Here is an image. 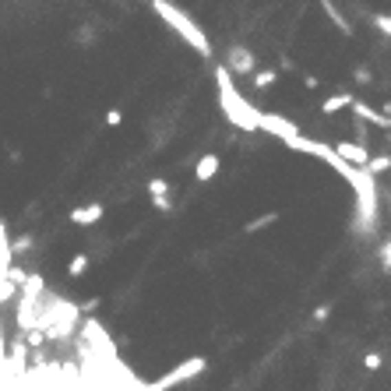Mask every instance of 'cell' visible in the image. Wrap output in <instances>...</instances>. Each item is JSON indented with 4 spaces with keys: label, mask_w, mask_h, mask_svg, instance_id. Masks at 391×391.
<instances>
[{
    "label": "cell",
    "mask_w": 391,
    "mask_h": 391,
    "mask_svg": "<svg viewBox=\"0 0 391 391\" xmlns=\"http://www.w3.org/2000/svg\"><path fill=\"white\" fill-rule=\"evenodd\" d=\"M215 92H219V109H222V116L229 120L236 131H244V134L261 131L264 113H261L251 99H244V92L233 85V74L226 71V64L215 67Z\"/></svg>",
    "instance_id": "6da1fadb"
},
{
    "label": "cell",
    "mask_w": 391,
    "mask_h": 391,
    "mask_svg": "<svg viewBox=\"0 0 391 391\" xmlns=\"http://www.w3.org/2000/svg\"><path fill=\"white\" fill-rule=\"evenodd\" d=\"M152 11L169 25V28H176V36L184 39L198 56H204V60H212V43H208V36H204V28L191 18V14H184L176 4H169V0H152Z\"/></svg>",
    "instance_id": "7a4b0ae2"
},
{
    "label": "cell",
    "mask_w": 391,
    "mask_h": 391,
    "mask_svg": "<svg viewBox=\"0 0 391 391\" xmlns=\"http://www.w3.org/2000/svg\"><path fill=\"white\" fill-rule=\"evenodd\" d=\"M204 367H208V359H204V356H191V359H184V363H176L169 374H162L159 381H152L145 391H173V388H180V384L194 381L198 374H204Z\"/></svg>",
    "instance_id": "3957f363"
},
{
    "label": "cell",
    "mask_w": 391,
    "mask_h": 391,
    "mask_svg": "<svg viewBox=\"0 0 391 391\" xmlns=\"http://www.w3.org/2000/svg\"><path fill=\"white\" fill-rule=\"evenodd\" d=\"M226 71L229 74H236V78H254L257 74V60H254V53L247 50V46H240V43H233L229 50H226Z\"/></svg>",
    "instance_id": "277c9868"
},
{
    "label": "cell",
    "mask_w": 391,
    "mask_h": 391,
    "mask_svg": "<svg viewBox=\"0 0 391 391\" xmlns=\"http://www.w3.org/2000/svg\"><path fill=\"white\" fill-rule=\"evenodd\" d=\"M261 131H264V134H272V138H279L282 145H289L293 138H299L296 124H293L289 116H282V113H264V120H261Z\"/></svg>",
    "instance_id": "5b68a950"
},
{
    "label": "cell",
    "mask_w": 391,
    "mask_h": 391,
    "mask_svg": "<svg viewBox=\"0 0 391 391\" xmlns=\"http://www.w3.org/2000/svg\"><path fill=\"white\" fill-rule=\"evenodd\" d=\"M335 152L349 162V166H356V169H367L370 166V152H367V145H359V141H339L335 145Z\"/></svg>",
    "instance_id": "8992f818"
},
{
    "label": "cell",
    "mask_w": 391,
    "mask_h": 391,
    "mask_svg": "<svg viewBox=\"0 0 391 391\" xmlns=\"http://www.w3.org/2000/svg\"><path fill=\"white\" fill-rule=\"evenodd\" d=\"M11 244H14V240L8 236V226H4V219H0V282H8V272L14 268V251H11Z\"/></svg>",
    "instance_id": "52a82bcc"
},
{
    "label": "cell",
    "mask_w": 391,
    "mask_h": 391,
    "mask_svg": "<svg viewBox=\"0 0 391 391\" xmlns=\"http://www.w3.org/2000/svg\"><path fill=\"white\" fill-rule=\"evenodd\" d=\"M103 215H106V208H103L99 201H92V204L74 208V212H71V222H74V226H96V222H103Z\"/></svg>",
    "instance_id": "ba28073f"
},
{
    "label": "cell",
    "mask_w": 391,
    "mask_h": 391,
    "mask_svg": "<svg viewBox=\"0 0 391 391\" xmlns=\"http://www.w3.org/2000/svg\"><path fill=\"white\" fill-rule=\"evenodd\" d=\"M219 169H222V159H219L215 152H208V156L198 159V166H194V180H198V184H208V180H215Z\"/></svg>",
    "instance_id": "9c48e42d"
},
{
    "label": "cell",
    "mask_w": 391,
    "mask_h": 391,
    "mask_svg": "<svg viewBox=\"0 0 391 391\" xmlns=\"http://www.w3.org/2000/svg\"><path fill=\"white\" fill-rule=\"evenodd\" d=\"M25 356H28V342H25L21 335H14V339H11V349H8V367H11L14 374L25 370Z\"/></svg>",
    "instance_id": "30bf717a"
},
{
    "label": "cell",
    "mask_w": 391,
    "mask_h": 391,
    "mask_svg": "<svg viewBox=\"0 0 391 391\" xmlns=\"http://www.w3.org/2000/svg\"><path fill=\"white\" fill-rule=\"evenodd\" d=\"M43 275H32V279H28L25 282V289L18 293V299H28V304H43Z\"/></svg>",
    "instance_id": "8fae6325"
},
{
    "label": "cell",
    "mask_w": 391,
    "mask_h": 391,
    "mask_svg": "<svg viewBox=\"0 0 391 391\" xmlns=\"http://www.w3.org/2000/svg\"><path fill=\"white\" fill-rule=\"evenodd\" d=\"M349 106H356V96H349V92H339V96H332V99H324L321 103V113H339V109H349Z\"/></svg>",
    "instance_id": "7c38bea8"
},
{
    "label": "cell",
    "mask_w": 391,
    "mask_h": 391,
    "mask_svg": "<svg viewBox=\"0 0 391 391\" xmlns=\"http://www.w3.org/2000/svg\"><path fill=\"white\" fill-rule=\"evenodd\" d=\"M88 272V254H74L71 261H67V275L71 279H81Z\"/></svg>",
    "instance_id": "4fadbf2b"
},
{
    "label": "cell",
    "mask_w": 391,
    "mask_h": 391,
    "mask_svg": "<svg viewBox=\"0 0 391 391\" xmlns=\"http://www.w3.org/2000/svg\"><path fill=\"white\" fill-rule=\"evenodd\" d=\"M148 194H152V201H159V198H169V184L162 176H152L148 180Z\"/></svg>",
    "instance_id": "5bb4252c"
},
{
    "label": "cell",
    "mask_w": 391,
    "mask_h": 391,
    "mask_svg": "<svg viewBox=\"0 0 391 391\" xmlns=\"http://www.w3.org/2000/svg\"><path fill=\"white\" fill-rule=\"evenodd\" d=\"M251 81H254V88H272V85L279 81V71H272V67H268V71H257Z\"/></svg>",
    "instance_id": "9a60e30c"
},
{
    "label": "cell",
    "mask_w": 391,
    "mask_h": 391,
    "mask_svg": "<svg viewBox=\"0 0 391 391\" xmlns=\"http://www.w3.org/2000/svg\"><path fill=\"white\" fill-rule=\"evenodd\" d=\"M388 169H391V156H388V152H384V156H374L370 166H367L370 176H381V173H388Z\"/></svg>",
    "instance_id": "2e32d148"
},
{
    "label": "cell",
    "mask_w": 391,
    "mask_h": 391,
    "mask_svg": "<svg viewBox=\"0 0 391 391\" xmlns=\"http://www.w3.org/2000/svg\"><path fill=\"white\" fill-rule=\"evenodd\" d=\"M28 279H32V275H28V272H25L21 264H18V268H11V272H8V282H11V286H14L18 293L25 289V282H28Z\"/></svg>",
    "instance_id": "e0dca14e"
},
{
    "label": "cell",
    "mask_w": 391,
    "mask_h": 391,
    "mask_svg": "<svg viewBox=\"0 0 391 391\" xmlns=\"http://www.w3.org/2000/svg\"><path fill=\"white\" fill-rule=\"evenodd\" d=\"M32 247H36V236H28V233H25V236H18L14 244H11L14 257H18V254H28V251H32Z\"/></svg>",
    "instance_id": "ac0fdd59"
},
{
    "label": "cell",
    "mask_w": 391,
    "mask_h": 391,
    "mask_svg": "<svg viewBox=\"0 0 391 391\" xmlns=\"http://www.w3.org/2000/svg\"><path fill=\"white\" fill-rule=\"evenodd\" d=\"M272 222H279V212H264L261 219L247 222V233H257V229H264V226H272Z\"/></svg>",
    "instance_id": "d6986e66"
},
{
    "label": "cell",
    "mask_w": 391,
    "mask_h": 391,
    "mask_svg": "<svg viewBox=\"0 0 391 391\" xmlns=\"http://www.w3.org/2000/svg\"><path fill=\"white\" fill-rule=\"evenodd\" d=\"M324 11H328V18H332V21H335V25L342 28L346 36H352V28H349V21H346V18L339 14V8H335V4H324Z\"/></svg>",
    "instance_id": "ffe728a7"
},
{
    "label": "cell",
    "mask_w": 391,
    "mask_h": 391,
    "mask_svg": "<svg viewBox=\"0 0 391 391\" xmlns=\"http://www.w3.org/2000/svg\"><path fill=\"white\" fill-rule=\"evenodd\" d=\"M25 342H28V349H43L46 332H43V328H36V332H28V335H25Z\"/></svg>",
    "instance_id": "44dd1931"
},
{
    "label": "cell",
    "mask_w": 391,
    "mask_h": 391,
    "mask_svg": "<svg viewBox=\"0 0 391 391\" xmlns=\"http://www.w3.org/2000/svg\"><path fill=\"white\" fill-rule=\"evenodd\" d=\"M374 25L381 28L384 36H391V14H377V18H374Z\"/></svg>",
    "instance_id": "7402d4cb"
},
{
    "label": "cell",
    "mask_w": 391,
    "mask_h": 391,
    "mask_svg": "<svg viewBox=\"0 0 391 391\" xmlns=\"http://www.w3.org/2000/svg\"><path fill=\"white\" fill-rule=\"evenodd\" d=\"M363 367H367V370H377V367H381V352H367V356H363Z\"/></svg>",
    "instance_id": "603a6c76"
},
{
    "label": "cell",
    "mask_w": 391,
    "mask_h": 391,
    "mask_svg": "<svg viewBox=\"0 0 391 391\" xmlns=\"http://www.w3.org/2000/svg\"><path fill=\"white\" fill-rule=\"evenodd\" d=\"M381 261H384V268H391V236L384 240V247H381Z\"/></svg>",
    "instance_id": "cb8c5ba5"
},
{
    "label": "cell",
    "mask_w": 391,
    "mask_h": 391,
    "mask_svg": "<svg viewBox=\"0 0 391 391\" xmlns=\"http://www.w3.org/2000/svg\"><path fill=\"white\" fill-rule=\"evenodd\" d=\"M120 120H124V113H120V109H109V113H106V124H109V127H120Z\"/></svg>",
    "instance_id": "d4e9b609"
},
{
    "label": "cell",
    "mask_w": 391,
    "mask_h": 391,
    "mask_svg": "<svg viewBox=\"0 0 391 391\" xmlns=\"http://www.w3.org/2000/svg\"><path fill=\"white\" fill-rule=\"evenodd\" d=\"M156 208H159V212H173V201L169 198H159V201H152Z\"/></svg>",
    "instance_id": "484cf974"
},
{
    "label": "cell",
    "mask_w": 391,
    "mask_h": 391,
    "mask_svg": "<svg viewBox=\"0 0 391 391\" xmlns=\"http://www.w3.org/2000/svg\"><path fill=\"white\" fill-rule=\"evenodd\" d=\"M99 307V299H85V304H81V314H92Z\"/></svg>",
    "instance_id": "4316f807"
},
{
    "label": "cell",
    "mask_w": 391,
    "mask_h": 391,
    "mask_svg": "<svg viewBox=\"0 0 391 391\" xmlns=\"http://www.w3.org/2000/svg\"><path fill=\"white\" fill-rule=\"evenodd\" d=\"M328 314H332V307H317L314 310V321H328Z\"/></svg>",
    "instance_id": "83f0119b"
},
{
    "label": "cell",
    "mask_w": 391,
    "mask_h": 391,
    "mask_svg": "<svg viewBox=\"0 0 391 391\" xmlns=\"http://www.w3.org/2000/svg\"><path fill=\"white\" fill-rule=\"evenodd\" d=\"M352 74H356V78H359V81H363V85H367V81H370V71H367V67H356V71H352Z\"/></svg>",
    "instance_id": "f1b7e54d"
}]
</instances>
